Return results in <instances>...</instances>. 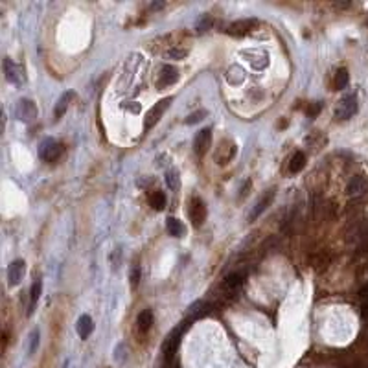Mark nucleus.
Instances as JSON below:
<instances>
[{"label":"nucleus","instance_id":"nucleus-17","mask_svg":"<svg viewBox=\"0 0 368 368\" xmlns=\"http://www.w3.org/2000/svg\"><path fill=\"white\" fill-rule=\"evenodd\" d=\"M166 227H168V232H170L173 237H182L184 232H186L184 225L180 223L179 219H175V217H168V219H166Z\"/></svg>","mask_w":368,"mask_h":368},{"label":"nucleus","instance_id":"nucleus-21","mask_svg":"<svg viewBox=\"0 0 368 368\" xmlns=\"http://www.w3.org/2000/svg\"><path fill=\"white\" fill-rule=\"evenodd\" d=\"M41 287H43L41 280H35V284L31 285V291H30V295H31V304H30V309H28V315H31V313H33V306H35L37 300H39V297H41Z\"/></svg>","mask_w":368,"mask_h":368},{"label":"nucleus","instance_id":"nucleus-9","mask_svg":"<svg viewBox=\"0 0 368 368\" xmlns=\"http://www.w3.org/2000/svg\"><path fill=\"white\" fill-rule=\"evenodd\" d=\"M210 142H212V131L210 129H201L195 136V140H193V151L197 157H203L206 153V149L210 148Z\"/></svg>","mask_w":368,"mask_h":368},{"label":"nucleus","instance_id":"nucleus-32","mask_svg":"<svg viewBox=\"0 0 368 368\" xmlns=\"http://www.w3.org/2000/svg\"><path fill=\"white\" fill-rule=\"evenodd\" d=\"M361 298H363L364 304H368V285H364L363 289H361Z\"/></svg>","mask_w":368,"mask_h":368},{"label":"nucleus","instance_id":"nucleus-18","mask_svg":"<svg viewBox=\"0 0 368 368\" xmlns=\"http://www.w3.org/2000/svg\"><path fill=\"white\" fill-rule=\"evenodd\" d=\"M136 324H138V329L142 333L149 332V328L153 326V313L149 311V309H144V311L138 315V320H136Z\"/></svg>","mask_w":368,"mask_h":368},{"label":"nucleus","instance_id":"nucleus-19","mask_svg":"<svg viewBox=\"0 0 368 368\" xmlns=\"http://www.w3.org/2000/svg\"><path fill=\"white\" fill-rule=\"evenodd\" d=\"M306 166V155L302 151H297V153L291 157V162H289V171L291 173H298L300 170H304Z\"/></svg>","mask_w":368,"mask_h":368},{"label":"nucleus","instance_id":"nucleus-22","mask_svg":"<svg viewBox=\"0 0 368 368\" xmlns=\"http://www.w3.org/2000/svg\"><path fill=\"white\" fill-rule=\"evenodd\" d=\"M348 79H350V76H348V70L346 68H339L337 74H335V88H344L348 85Z\"/></svg>","mask_w":368,"mask_h":368},{"label":"nucleus","instance_id":"nucleus-6","mask_svg":"<svg viewBox=\"0 0 368 368\" xmlns=\"http://www.w3.org/2000/svg\"><path fill=\"white\" fill-rule=\"evenodd\" d=\"M188 215H190V219H192L193 227L199 228L206 219V205L199 197H193L192 201H190Z\"/></svg>","mask_w":368,"mask_h":368},{"label":"nucleus","instance_id":"nucleus-11","mask_svg":"<svg viewBox=\"0 0 368 368\" xmlns=\"http://www.w3.org/2000/svg\"><path fill=\"white\" fill-rule=\"evenodd\" d=\"M256 26V21L254 19H243V21H236L234 24H230V28H228V33H232V35H247V33H250V31L254 30Z\"/></svg>","mask_w":368,"mask_h":368},{"label":"nucleus","instance_id":"nucleus-1","mask_svg":"<svg viewBox=\"0 0 368 368\" xmlns=\"http://www.w3.org/2000/svg\"><path fill=\"white\" fill-rule=\"evenodd\" d=\"M186 322H182V324L179 326V328H175L173 332L170 333L166 337V341H164L162 344V354H164V359H166V363H170L173 357H175L177 354V348H179L180 344V337H182L184 329H186Z\"/></svg>","mask_w":368,"mask_h":368},{"label":"nucleus","instance_id":"nucleus-34","mask_svg":"<svg viewBox=\"0 0 368 368\" xmlns=\"http://www.w3.org/2000/svg\"><path fill=\"white\" fill-rule=\"evenodd\" d=\"M151 8H153V9H158V8H164V4H162V2H157V4H151Z\"/></svg>","mask_w":368,"mask_h":368},{"label":"nucleus","instance_id":"nucleus-15","mask_svg":"<svg viewBox=\"0 0 368 368\" xmlns=\"http://www.w3.org/2000/svg\"><path fill=\"white\" fill-rule=\"evenodd\" d=\"M241 284H243V274H241V272H232V274L227 276V280L223 282V289L227 291V293L234 295L241 287Z\"/></svg>","mask_w":368,"mask_h":368},{"label":"nucleus","instance_id":"nucleus-31","mask_svg":"<svg viewBox=\"0 0 368 368\" xmlns=\"http://www.w3.org/2000/svg\"><path fill=\"white\" fill-rule=\"evenodd\" d=\"M361 315H363L364 322H366V324H368V304H364V302H363V306H361Z\"/></svg>","mask_w":368,"mask_h":368},{"label":"nucleus","instance_id":"nucleus-33","mask_svg":"<svg viewBox=\"0 0 368 368\" xmlns=\"http://www.w3.org/2000/svg\"><path fill=\"white\" fill-rule=\"evenodd\" d=\"M127 109L133 111V113H138V111H140V105H138V103H136V105H127Z\"/></svg>","mask_w":368,"mask_h":368},{"label":"nucleus","instance_id":"nucleus-5","mask_svg":"<svg viewBox=\"0 0 368 368\" xmlns=\"http://www.w3.org/2000/svg\"><path fill=\"white\" fill-rule=\"evenodd\" d=\"M15 114L17 118L24 123H30L37 118V107L31 100H21L15 107Z\"/></svg>","mask_w":368,"mask_h":368},{"label":"nucleus","instance_id":"nucleus-14","mask_svg":"<svg viewBox=\"0 0 368 368\" xmlns=\"http://www.w3.org/2000/svg\"><path fill=\"white\" fill-rule=\"evenodd\" d=\"M76 329H78L79 337L85 341V339H88V335L94 332V322H92V319L88 315H81L78 320V324H76Z\"/></svg>","mask_w":368,"mask_h":368},{"label":"nucleus","instance_id":"nucleus-20","mask_svg":"<svg viewBox=\"0 0 368 368\" xmlns=\"http://www.w3.org/2000/svg\"><path fill=\"white\" fill-rule=\"evenodd\" d=\"M149 203H151V206H153L155 210L160 212L164 210V206H166V195H164L162 192H153L151 197H149Z\"/></svg>","mask_w":368,"mask_h":368},{"label":"nucleus","instance_id":"nucleus-3","mask_svg":"<svg viewBox=\"0 0 368 368\" xmlns=\"http://www.w3.org/2000/svg\"><path fill=\"white\" fill-rule=\"evenodd\" d=\"M63 153V145L56 142L53 138H44L39 144V157L44 162H53Z\"/></svg>","mask_w":368,"mask_h":368},{"label":"nucleus","instance_id":"nucleus-27","mask_svg":"<svg viewBox=\"0 0 368 368\" xmlns=\"http://www.w3.org/2000/svg\"><path fill=\"white\" fill-rule=\"evenodd\" d=\"M168 56H170V59H177V61H179V59H184V57L188 56V52L184 48H171L170 52H168Z\"/></svg>","mask_w":368,"mask_h":368},{"label":"nucleus","instance_id":"nucleus-23","mask_svg":"<svg viewBox=\"0 0 368 368\" xmlns=\"http://www.w3.org/2000/svg\"><path fill=\"white\" fill-rule=\"evenodd\" d=\"M206 307H208V304H205L203 300H199V302L193 304V306L190 307V315H192V319H199V317L205 315Z\"/></svg>","mask_w":368,"mask_h":368},{"label":"nucleus","instance_id":"nucleus-8","mask_svg":"<svg viewBox=\"0 0 368 368\" xmlns=\"http://www.w3.org/2000/svg\"><path fill=\"white\" fill-rule=\"evenodd\" d=\"M24 272H26V263L22 260H15V262L9 263L8 267V282L9 285H19L24 278Z\"/></svg>","mask_w":368,"mask_h":368},{"label":"nucleus","instance_id":"nucleus-7","mask_svg":"<svg viewBox=\"0 0 368 368\" xmlns=\"http://www.w3.org/2000/svg\"><path fill=\"white\" fill-rule=\"evenodd\" d=\"M4 74H6V79H8L9 83H15V85L24 83V79H26L22 66L17 65L15 61H11L9 57L4 59Z\"/></svg>","mask_w":368,"mask_h":368},{"label":"nucleus","instance_id":"nucleus-4","mask_svg":"<svg viewBox=\"0 0 368 368\" xmlns=\"http://www.w3.org/2000/svg\"><path fill=\"white\" fill-rule=\"evenodd\" d=\"M355 113H357V98H355L354 94H350V96L342 98L341 103L337 105V109H335V118L348 120L352 118Z\"/></svg>","mask_w":368,"mask_h":368},{"label":"nucleus","instance_id":"nucleus-12","mask_svg":"<svg viewBox=\"0 0 368 368\" xmlns=\"http://www.w3.org/2000/svg\"><path fill=\"white\" fill-rule=\"evenodd\" d=\"M274 199V190H269L265 195H262L260 197V201L254 205V208H252V212H250V215H249V221H254V219H258L260 217V214H262L265 208H267L269 205H271V201Z\"/></svg>","mask_w":368,"mask_h":368},{"label":"nucleus","instance_id":"nucleus-10","mask_svg":"<svg viewBox=\"0 0 368 368\" xmlns=\"http://www.w3.org/2000/svg\"><path fill=\"white\" fill-rule=\"evenodd\" d=\"M346 192H348V195H352V197H361V195H364V193L368 192L366 177H363V175L354 177V179L350 180V184H348Z\"/></svg>","mask_w":368,"mask_h":368},{"label":"nucleus","instance_id":"nucleus-24","mask_svg":"<svg viewBox=\"0 0 368 368\" xmlns=\"http://www.w3.org/2000/svg\"><path fill=\"white\" fill-rule=\"evenodd\" d=\"M166 182L171 190H177L180 186V180H179V173L177 171H168L166 173Z\"/></svg>","mask_w":368,"mask_h":368},{"label":"nucleus","instance_id":"nucleus-28","mask_svg":"<svg viewBox=\"0 0 368 368\" xmlns=\"http://www.w3.org/2000/svg\"><path fill=\"white\" fill-rule=\"evenodd\" d=\"M212 26V17H208V15H205V17L199 21V24H197V30L199 31H205V30H208V28Z\"/></svg>","mask_w":368,"mask_h":368},{"label":"nucleus","instance_id":"nucleus-2","mask_svg":"<svg viewBox=\"0 0 368 368\" xmlns=\"http://www.w3.org/2000/svg\"><path fill=\"white\" fill-rule=\"evenodd\" d=\"M171 101H173V98H164V100H160V101H157L151 109L148 111V114H145V120H144V127L148 129H153L155 125L158 123V120L162 118V114L168 111V107L171 105Z\"/></svg>","mask_w":368,"mask_h":368},{"label":"nucleus","instance_id":"nucleus-25","mask_svg":"<svg viewBox=\"0 0 368 368\" xmlns=\"http://www.w3.org/2000/svg\"><path fill=\"white\" fill-rule=\"evenodd\" d=\"M37 346H39V329H33L30 335V346H28V354L33 355L37 350Z\"/></svg>","mask_w":368,"mask_h":368},{"label":"nucleus","instance_id":"nucleus-30","mask_svg":"<svg viewBox=\"0 0 368 368\" xmlns=\"http://www.w3.org/2000/svg\"><path fill=\"white\" fill-rule=\"evenodd\" d=\"M320 103L319 101H315V103H309V107H307V114H309V118H313V116H317L319 114V111H320Z\"/></svg>","mask_w":368,"mask_h":368},{"label":"nucleus","instance_id":"nucleus-16","mask_svg":"<svg viewBox=\"0 0 368 368\" xmlns=\"http://www.w3.org/2000/svg\"><path fill=\"white\" fill-rule=\"evenodd\" d=\"M74 98V92H65L61 98H59V101H57V105H56V111H53V116L56 118H61L63 114L66 113V109H68V105H70V100Z\"/></svg>","mask_w":368,"mask_h":368},{"label":"nucleus","instance_id":"nucleus-26","mask_svg":"<svg viewBox=\"0 0 368 368\" xmlns=\"http://www.w3.org/2000/svg\"><path fill=\"white\" fill-rule=\"evenodd\" d=\"M129 282H131V287H136L138 282H140V267L138 265H135L129 272Z\"/></svg>","mask_w":368,"mask_h":368},{"label":"nucleus","instance_id":"nucleus-29","mask_svg":"<svg viewBox=\"0 0 368 368\" xmlns=\"http://www.w3.org/2000/svg\"><path fill=\"white\" fill-rule=\"evenodd\" d=\"M205 111H199V113H193V114H190L188 116V120H186V123H197V122H201L203 120V116H205Z\"/></svg>","mask_w":368,"mask_h":368},{"label":"nucleus","instance_id":"nucleus-13","mask_svg":"<svg viewBox=\"0 0 368 368\" xmlns=\"http://www.w3.org/2000/svg\"><path fill=\"white\" fill-rule=\"evenodd\" d=\"M177 79H179V70H177L175 66L166 65V66H162V70H160L158 87H168V85H173Z\"/></svg>","mask_w":368,"mask_h":368}]
</instances>
